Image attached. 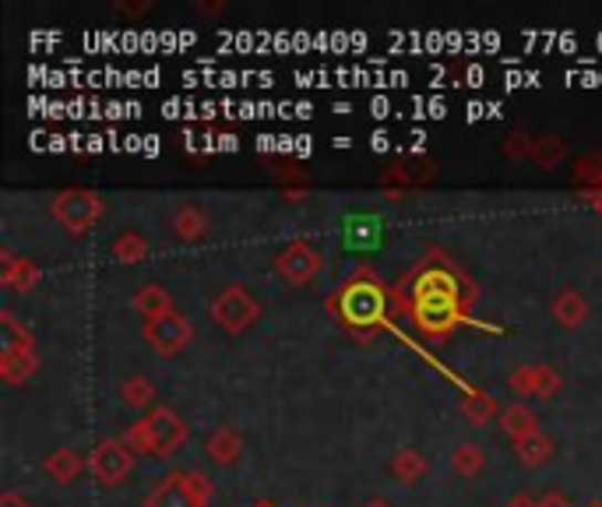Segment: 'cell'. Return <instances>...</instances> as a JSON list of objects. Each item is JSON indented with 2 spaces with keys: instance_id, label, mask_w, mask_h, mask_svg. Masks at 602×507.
Masks as SVG:
<instances>
[{
  "instance_id": "cell-6",
  "label": "cell",
  "mask_w": 602,
  "mask_h": 507,
  "mask_svg": "<svg viewBox=\"0 0 602 507\" xmlns=\"http://www.w3.org/2000/svg\"><path fill=\"white\" fill-rule=\"evenodd\" d=\"M384 148H387V134L377 131V134H374V152H384Z\"/></svg>"
},
{
  "instance_id": "cell-9",
  "label": "cell",
  "mask_w": 602,
  "mask_h": 507,
  "mask_svg": "<svg viewBox=\"0 0 602 507\" xmlns=\"http://www.w3.org/2000/svg\"><path fill=\"white\" fill-rule=\"evenodd\" d=\"M310 113H314V110H310L307 103H300V106H297V116H310Z\"/></svg>"
},
{
  "instance_id": "cell-1",
  "label": "cell",
  "mask_w": 602,
  "mask_h": 507,
  "mask_svg": "<svg viewBox=\"0 0 602 507\" xmlns=\"http://www.w3.org/2000/svg\"><path fill=\"white\" fill-rule=\"evenodd\" d=\"M416 321L440 335V331H448L452 324L461 321V310H458V282L452 271L444 268H430L419 276V286H416Z\"/></svg>"
},
{
  "instance_id": "cell-4",
  "label": "cell",
  "mask_w": 602,
  "mask_h": 507,
  "mask_svg": "<svg viewBox=\"0 0 602 507\" xmlns=\"http://www.w3.org/2000/svg\"><path fill=\"white\" fill-rule=\"evenodd\" d=\"M482 113H487V106H482V103H469V121H479Z\"/></svg>"
},
{
  "instance_id": "cell-8",
  "label": "cell",
  "mask_w": 602,
  "mask_h": 507,
  "mask_svg": "<svg viewBox=\"0 0 602 507\" xmlns=\"http://www.w3.org/2000/svg\"><path fill=\"white\" fill-rule=\"evenodd\" d=\"M430 116H444V103H440V100L430 103Z\"/></svg>"
},
{
  "instance_id": "cell-5",
  "label": "cell",
  "mask_w": 602,
  "mask_h": 507,
  "mask_svg": "<svg viewBox=\"0 0 602 507\" xmlns=\"http://www.w3.org/2000/svg\"><path fill=\"white\" fill-rule=\"evenodd\" d=\"M374 116H387V100H384V95H377V100H374Z\"/></svg>"
},
{
  "instance_id": "cell-3",
  "label": "cell",
  "mask_w": 602,
  "mask_h": 507,
  "mask_svg": "<svg viewBox=\"0 0 602 507\" xmlns=\"http://www.w3.org/2000/svg\"><path fill=\"white\" fill-rule=\"evenodd\" d=\"M219 148H222V152H226V148H229V152H237V134H222V138H219Z\"/></svg>"
},
{
  "instance_id": "cell-7",
  "label": "cell",
  "mask_w": 602,
  "mask_h": 507,
  "mask_svg": "<svg viewBox=\"0 0 602 507\" xmlns=\"http://www.w3.org/2000/svg\"><path fill=\"white\" fill-rule=\"evenodd\" d=\"M310 148H314V142H310V138H297V152H300V155H307Z\"/></svg>"
},
{
  "instance_id": "cell-2",
  "label": "cell",
  "mask_w": 602,
  "mask_h": 507,
  "mask_svg": "<svg viewBox=\"0 0 602 507\" xmlns=\"http://www.w3.org/2000/svg\"><path fill=\"white\" fill-rule=\"evenodd\" d=\"M339 310L345 324L353 328H374L377 321H384V310H387V297L384 289L371 279H360V282H349L339 297Z\"/></svg>"
}]
</instances>
